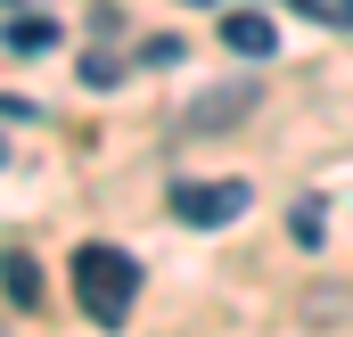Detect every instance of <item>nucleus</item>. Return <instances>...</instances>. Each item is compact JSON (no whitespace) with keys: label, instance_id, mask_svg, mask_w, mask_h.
Here are the masks:
<instances>
[{"label":"nucleus","instance_id":"6e6552de","mask_svg":"<svg viewBox=\"0 0 353 337\" xmlns=\"http://www.w3.org/2000/svg\"><path fill=\"white\" fill-rule=\"evenodd\" d=\"M288 231H296V247H321V206H312V198H304V206H296V214H288Z\"/></svg>","mask_w":353,"mask_h":337},{"label":"nucleus","instance_id":"9d476101","mask_svg":"<svg viewBox=\"0 0 353 337\" xmlns=\"http://www.w3.org/2000/svg\"><path fill=\"white\" fill-rule=\"evenodd\" d=\"M0 165H8V157H0Z\"/></svg>","mask_w":353,"mask_h":337},{"label":"nucleus","instance_id":"0eeeda50","mask_svg":"<svg viewBox=\"0 0 353 337\" xmlns=\"http://www.w3.org/2000/svg\"><path fill=\"white\" fill-rule=\"evenodd\" d=\"M296 17H312V25H329V33H353V0H288Z\"/></svg>","mask_w":353,"mask_h":337},{"label":"nucleus","instance_id":"f03ea898","mask_svg":"<svg viewBox=\"0 0 353 337\" xmlns=\"http://www.w3.org/2000/svg\"><path fill=\"white\" fill-rule=\"evenodd\" d=\"M173 214L189 231H222L247 214V181H173Z\"/></svg>","mask_w":353,"mask_h":337},{"label":"nucleus","instance_id":"39448f33","mask_svg":"<svg viewBox=\"0 0 353 337\" xmlns=\"http://www.w3.org/2000/svg\"><path fill=\"white\" fill-rule=\"evenodd\" d=\"M0 288H8V305H17V313H41V263H33L25 247L0 255Z\"/></svg>","mask_w":353,"mask_h":337},{"label":"nucleus","instance_id":"7ed1b4c3","mask_svg":"<svg viewBox=\"0 0 353 337\" xmlns=\"http://www.w3.org/2000/svg\"><path fill=\"white\" fill-rule=\"evenodd\" d=\"M247 107H255V90L222 83V90H205L197 107H181V132H230V124H247Z\"/></svg>","mask_w":353,"mask_h":337},{"label":"nucleus","instance_id":"423d86ee","mask_svg":"<svg viewBox=\"0 0 353 337\" xmlns=\"http://www.w3.org/2000/svg\"><path fill=\"white\" fill-rule=\"evenodd\" d=\"M50 41H58V25H50V17H17V25H8V50H25V58H41Z\"/></svg>","mask_w":353,"mask_h":337},{"label":"nucleus","instance_id":"f257e3e1","mask_svg":"<svg viewBox=\"0 0 353 337\" xmlns=\"http://www.w3.org/2000/svg\"><path fill=\"white\" fill-rule=\"evenodd\" d=\"M74 296H83V313L99 329H123L132 321V305H140V263L123 247H74Z\"/></svg>","mask_w":353,"mask_h":337},{"label":"nucleus","instance_id":"20e7f679","mask_svg":"<svg viewBox=\"0 0 353 337\" xmlns=\"http://www.w3.org/2000/svg\"><path fill=\"white\" fill-rule=\"evenodd\" d=\"M222 41H230L239 58H271V50H279V25H271L263 8H230V17H222Z\"/></svg>","mask_w":353,"mask_h":337},{"label":"nucleus","instance_id":"1a4fd4ad","mask_svg":"<svg viewBox=\"0 0 353 337\" xmlns=\"http://www.w3.org/2000/svg\"><path fill=\"white\" fill-rule=\"evenodd\" d=\"M197 8H214V0H197Z\"/></svg>","mask_w":353,"mask_h":337}]
</instances>
